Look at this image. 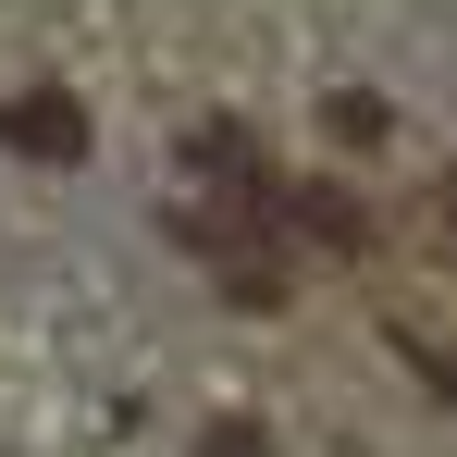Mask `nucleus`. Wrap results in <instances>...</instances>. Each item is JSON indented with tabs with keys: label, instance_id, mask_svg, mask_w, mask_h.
Listing matches in <instances>:
<instances>
[{
	"label": "nucleus",
	"instance_id": "1",
	"mask_svg": "<svg viewBox=\"0 0 457 457\" xmlns=\"http://www.w3.org/2000/svg\"><path fill=\"white\" fill-rule=\"evenodd\" d=\"M272 235H285V247H321V260H359V247H371V211H359L346 186H297V173H272Z\"/></svg>",
	"mask_w": 457,
	"mask_h": 457
},
{
	"label": "nucleus",
	"instance_id": "2",
	"mask_svg": "<svg viewBox=\"0 0 457 457\" xmlns=\"http://www.w3.org/2000/svg\"><path fill=\"white\" fill-rule=\"evenodd\" d=\"M0 149L75 173V161H87V99H75V87H25V99H0Z\"/></svg>",
	"mask_w": 457,
	"mask_h": 457
},
{
	"label": "nucleus",
	"instance_id": "3",
	"mask_svg": "<svg viewBox=\"0 0 457 457\" xmlns=\"http://www.w3.org/2000/svg\"><path fill=\"white\" fill-rule=\"evenodd\" d=\"M211 457H272V433H260V420H223V433H211Z\"/></svg>",
	"mask_w": 457,
	"mask_h": 457
},
{
	"label": "nucleus",
	"instance_id": "4",
	"mask_svg": "<svg viewBox=\"0 0 457 457\" xmlns=\"http://www.w3.org/2000/svg\"><path fill=\"white\" fill-rule=\"evenodd\" d=\"M408 359H420V371L445 383V408H457V359H445V346H420V334H408Z\"/></svg>",
	"mask_w": 457,
	"mask_h": 457
},
{
	"label": "nucleus",
	"instance_id": "5",
	"mask_svg": "<svg viewBox=\"0 0 457 457\" xmlns=\"http://www.w3.org/2000/svg\"><path fill=\"white\" fill-rule=\"evenodd\" d=\"M445 223H457V186H445Z\"/></svg>",
	"mask_w": 457,
	"mask_h": 457
}]
</instances>
